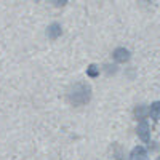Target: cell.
Segmentation results:
<instances>
[{
	"mask_svg": "<svg viewBox=\"0 0 160 160\" xmlns=\"http://www.w3.org/2000/svg\"><path fill=\"white\" fill-rule=\"evenodd\" d=\"M61 26L58 24V22H53V24H50L48 28H47V37L50 38V40H56L59 35H61Z\"/></svg>",
	"mask_w": 160,
	"mask_h": 160,
	"instance_id": "cell-5",
	"label": "cell"
},
{
	"mask_svg": "<svg viewBox=\"0 0 160 160\" xmlns=\"http://www.w3.org/2000/svg\"><path fill=\"white\" fill-rule=\"evenodd\" d=\"M149 114L154 120H158L160 118V101H155L151 104V108H149Z\"/></svg>",
	"mask_w": 160,
	"mask_h": 160,
	"instance_id": "cell-6",
	"label": "cell"
},
{
	"mask_svg": "<svg viewBox=\"0 0 160 160\" xmlns=\"http://www.w3.org/2000/svg\"><path fill=\"white\" fill-rule=\"evenodd\" d=\"M144 112H146V109L142 108V106H139V108L136 109V117H138V118H142V115H144Z\"/></svg>",
	"mask_w": 160,
	"mask_h": 160,
	"instance_id": "cell-9",
	"label": "cell"
},
{
	"mask_svg": "<svg viewBox=\"0 0 160 160\" xmlns=\"http://www.w3.org/2000/svg\"><path fill=\"white\" fill-rule=\"evenodd\" d=\"M112 58L117 61V62H127L130 59V51L123 47H120V48H115L114 53H112Z\"/></svg>",
	"mask_w": 160,
	"mask_h": 160,
	"instance_id": "cell-2",
	"label": "cell"
},
{
	"mask_svg": "<svg viewBox=\"0 0 160 160\" xmlns=\"http://www.w3.org/2000/svg\"><path fill=\"white\" fill-rule=\"evenodd\" d=\"M136 133H138V136L142 139V141H149V138H151V131H149V125H148V122H142L138 125V128H136Z\"/></svg>",
	"mask_w": 160,
	"mask_h": 160,
	"instance_id": "cell-4",
	"label": "cell"
},
{
	"mask_svg": "<svg viewBox=\"0 0 160 160\" xmlns=\"http://www.w3.org/2000/svg\"><path fill=\"white\" fill-rule=\"evenodd\" d=\"M87 74H88V77L95 78V77H98V75H99V68H96L95 64H91L90 68L87 69Z\"/></svg>",
	"mask_w": 160,
	"mask_h": 160,
	"instance_id": "cell-7",
	"label": "cell"
},
{
	"mask_svg": "<svg viewBox=\"0 0 160 160\" xmlns=\"http://www.w3.org/2000/svg\"><path fill=\"white\" fill-rule=\"evenodd\" d=\"M90 98H91V88L87 83H77L69 91V102L74 106H82L88 102Z\"/></svg>",
	"mask_w": 160,
	"mask_h": 160,
	"instance_id": "cell-1",
	"label": "cell"
},
{
	"mask_svg": "<svg viewBox=\"0 0 160 160\" xmlns=\"http://www.w3.org/2000/svg\"><path fill=\"white\" fill-rule=\"evenodd\" d=\"M130 160H148V151L142 146H136L130 152Z\"/></svg>",
	"mask_w": 160,
	"mask_h": 160,
	"instance_id": "cell-3",
	"label": "cell"
},
{
	"mask_svg": "<svg viewBox=\"0 0 160 160\" xmlns=\"http://www.w3.org/2000/svg\"><path fill=\"white\" fill-rule=\"evenodd\" d=\"M51 3L59 8V7H64L66 3H68V0H51Z\"/></svg>",
	"mask_w": 160,
	"mask_h": 160,
	"instance_id": "cell-8",
	"label": "cell"
}]
</instances>
